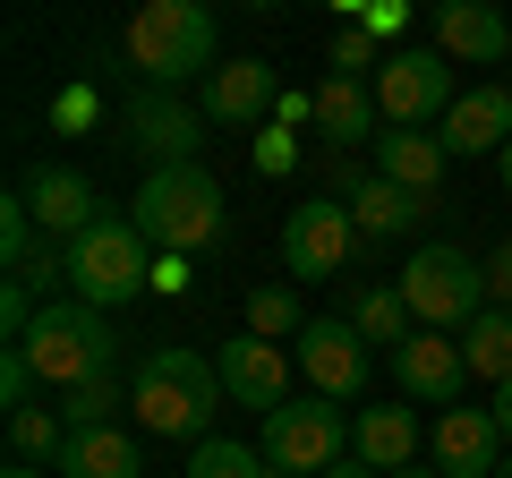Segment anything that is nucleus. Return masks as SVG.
<instances>
[{
  "label": "nucleus",
  "mask_w": 512,
  "mask_h": 478,
  "mask_svg": "<svg viewBox=\"0 0 512 478\" xmlns=\"http://www.w3.org/2000/svg\"><path fill=\"white\" fill-rule=\"evenodd\" d=\"M188 282V257H154V291H180Z\"/></svg>",
  "instance_id": "obj_36"
},
{
  "label": "nucleus",
  "mask_w": 512,
  "mask_h": 478,
  "mask_svg": "<svg viewBox=\"0 0 512 478\" xmlns=\"http://www.w3.org/2000/svg\"><path fill=\"white\" fill-rule=\"evenodd\" d=\"M402 299L419 316V333H470L487 316V265L444 248V239H427L419 257L402 265Z\"/></svg>",
  "instance_id": "obj_6"
},
{
  "label": "nucleus",
  "mask_w": 512,
  "mask_h": 478,
  "mask_svg": "<svg viewBox=\"0 0 512 478\" xmlns=\"http://www.w3.org/2000/svg\"><path fill=\"white\" fill-rule=\"evenodd\" d=\"M128 222L146 231L154 257H197V248H214V239H222L231 205H222V180L205 163H171V171H146Z\"/></svg>",
  "instance_id": "obj_2"
},
{
  "label": "nucleus",
  "mask_w": 512,
  "mask_h": 478,
  "mask_svg": "<svg viewBox=\"0 0 512 478\" xmlns=\"http://www.w3.org/2000/svg\"><path fill=\"white\" fill-rule=\"evenodd\" d=\"M495 171H504V197H512V146H504V154H495Z\"/></svg>",
  "instance_id": "obj_40"
},
{
  "label": "nucleus",
  "mask_w": 512,
  "mask_h": 478,
  "mask_svg": "<svg viewBox=\"0 0 512 478\" xmlns=\"http://www.w3.org/2000/svg\"><path fill=\"white\" fill-rule=\"evenodd\" d=\"M256 453L274 461V478H325V470L350 461V419L325 393H291L274 419L256 427Z\"/></svg>",
  "instance_id": "obj_7"
},
{
  "label": "nucleus",
  "mask_w": 512,
  "mask_h": 478,
  "mask_svg": "<svg viewBox=\"0 0 512 478\" xmlns=\"http://www.w3.org/2000/svg\"><path fill=\"white\" fill-rule=\"evenodd\" d=\"M359 26H367V35H402V0H384V9H367Z\"/></svg>",
  "instance_id": "obj_35"
},
{
  "label": "nucleus",
  "mask_w": 512,
  "mask_h": 478,
  "mask_svg": "<svg viewBox=\"0 0 512 478\" xmlns=\"http://www.w3.org/2000/svg\"><path fill=\"white\" fill-rule=\"evenodd\" d=\"M376 111H384V129H436L444 111H453L444 52H393L376 69Z\"/></svg>",
  "instance_id": "obj_9"
},
{
  "label": "nucleus",
  "mask_w": 512,
  "mask_h": 478,
  "mask_svg": "<svg viewBox=\"0 0 512 478\" xmlns=\"http://www.w3.org/2000/svg\"><path fill=\"white\" fill-rule=\"evenodd\" d=\"M291 368L308 376V393H325V402H359L367 376H376V350L359 342L350 316H316V325L291 342Z\"/></svg>",
  "instance_id": "obj_8"
},
{
  "label": "nucleus",
  "mask_w": 512,
  "mask_h": 478,
  "mask_svg": "<svg viewBox=\"0 0 512 478\" xmlns=\"http://www.w3.org/2000/svg\"><path fill=\"white\" fill-rule=\"evenodd\" d=\"M26 393H35V368H26V350L9 342V350H0V402H9V410H26Z\"/></svg>",
  "instance_id": "obj_32"
},
{
  "label": "nucleus",
  "mask_w": 512,
  "mask_h": 478,
  "mask_svg": "<svg viewBox=\"0 0 512 478\" xmlns=\"http://www.w3.org/2000/svg\"><path fill=\"white\" fill-rule=\"evenodd\" d=\"M111 402H120V385L94 376V385H77L69 402H60V419H69V427H111Z\"/></svg>",
  "instance_id": "obj_30"
},
{
  "label": "nucleus",
  "mask_w": 512,
  "mask_h": 478,
  "mask_svg": "<svg viewBox=\"0 0 512 478\" xmlns=\"http://www.w3.org/2000/svg\"><path fill=\"white\" fill-rule=\"evenodd\" d=\"M316 316L299 308V291L291 282H265V291H248V333L256 342H282V333H308Z\"/></svg>",
  "instance_id": "obj_26"
},
{
  "label": "nucleus",
  "mask_w": 512,
  "mask_h": 478,
  "mask_svg": "<svg viewBox=\"0 0 512 478\" xmlns=\"http://www.w3.org/2000/svg\"><path fill=\"white\" fill-rule=\"evenodd\" d=\"M504 427H495V410H444L436 436H427V470L436 478H495V461H504Z\"/></svg>",
  "instance_id": "obj_14"
},
{
  "label": "nucleus",
  "mask_w": 512,
  "mask_h": 478,
  "mask_svg": "<svg viewBox=\"0 0 512 478\" xmlns=\"http://www.w3.org/2000/svg\"><path fill=\"white\" fill-rule=\"evenodd\" d=\"M18 197L35 205V222L60 239V248H69V239H86L94 222H103V214H94V188H86V171H35V180H26Z\"/></svg>",
  "instance_id": "obj_21"
},
{
  "label": "nucleus",
  "mask_w": 512,
  "mask_h": 478,
  "mask_svg": "<svg viewBox=\"0 0 512 478\" xmlns=\"http://www.w3.org/2000/svg\"><path fill=\"white\" fill-rule=\"evenodd\" d=\"M461 385H470V359H461V333H410L393 350V393L427 410H461Z\"/></svg>",
  "instance_id": "obj_11"
},
{
  "label": "nucleus",
  "mask_w": 512,
  "mask_h": 478,
  "mask_svg": "<svg viewBox=\"0 0 512 478\" xmlns=\"http://www.w3.org/2000/svg\"><path fill=\"white\" fill-rule=\"evenodd\" d=\"M188 478H274V461L256 453V444H231V436H205L188 453Z\"/></svg>",
  "instance_id": "obj_28"
},
{
  "label": "nucleus",
  "mask_w": 512,
  "mask_h": 478,
  "mask_svg": "<svg viewBox=\"0 0 512 478\" xmlns=\"http://www.w3.org/2000/svg\"><path fill=\"white\" fill-rule=\"evenodd\" d=\"M495 427H504V444H512V385L495 393Z\"/></svg>",
  "instance_id": "obj_37"
},
{
  "label": "nucleus",
  "mask_w": 512,
  "mask_h": 478,
  "mask_svg": "<svg viewBox=\"0 0 512 478\" xmlns=\"http://www.w3.org/2000/svg\"><path fill=\"white\" fill-rule=\"evenodd\" d=\"M325 478H384V470H367V461H359V453H350V461H342V470H325Z\"/></svg>",
  "instance_id": "obj_38"
},
{
  "label": "nucleus",
  "mask_w": 512,
  "mask_h": 478,
  "mask_svg": "<svg viewBox=\"0 0 512 478\" xmlns=\"http://www.w3.org/2000/svg\"><path fill=\"white\" fill-rule=\"evenodd\" d=\"M393 478H436V470H393Z\"/></svg>",
  "instance_id": "obj_42"
},
{
  "label": "nucleus",
  "mask_w": 512,
  "mask_h": 478,
  "mask_svg": "<svg viewBox=\"0 0 512 478\" xmlns=\"http://www.w3.org/2000/svg\"><path fill=\"white\" fill-rule=\"evenodd\" d=\"M384 60H376V35H367V26H342V35H333V77H376Z\"/></svg>",
  "instance_id": "obj_31"
},
{
  "label": "nucleus",
  "mask_w": 512,
  "mask_h": 478,
  "mask_svg": "<svg viewBox=\"0 0 512 478\" xmlns=\"http://www.w3.org/2000/svg\"><path fill=\"white\" fill-rule=\"evenodd\" d=\"M444 154H504L512 146V86L504 77H487V86H461L453 111L436 120Z\"/></svg>",
  "instance_id": "obj_15"
},
{
  "label": "nucleus",
  "mask_w": 512,
  "mask_h": 478,
  "mask_svg": "<svg viewBox=\"0 0 512 478\" xmlns=\"http://www.w3.org/2000/svg\"><path fill=\"white\" fill-rule=\"evenodd\" d=\"M350 325H359V342H367V350H402L410 333H419V316H410L402 282H376V291L350 299Z\"/></svg>",
  "instance_id": "obj_23"
},
{
  "label": "nucleus",
  "mask_w": 512,
  "mask_h": 478,
  "mask_svg": "<svg viewBox=\"0 0 512 478\" xmlns=\"http://www.w3.org/2000/svg\"><path fill=\"white\" fill-rule=\"evenodd\" d=\"M461 359H470L478 385L504 393V385H512V308H487V316H478V325L461 333Z\"/></svg>",
  "instance_id": "obj_25"
},
{
  "label": "nucleus",
  "mask_w": 512,
  "mask_h": 478,
  "mask_svg": "<svg viewBox=\"0 0 512 478\" xmlns=\"http://www.w3.org/2000/svg\"><path fill=\"white\" fill-rule=\"evenodd\" d=\"M60 257H69V299H86V308H103V316L154 291V248H146V231L128 214H103L86 239H69Z\"/></svg>",
  "instance_id": "obj_5"
},
{
  "label": "nucleus",
  "mask_w": 512,
  "mask_h": 478,
  "mask_svg": "<svg viewBox=\"0 0 512 478\" xmlns=\"http://www.w3.org/2000/svg\"><path fill=\"white\" fill-rule=\"evenodd\" d=\"M495 478H512V453H504V461H495Z\"/></svg>",
  "instance_id": "obj_41"
},
{
  "label": "nucleus",
  "mask_w": 512,
  "mask_h": 478,
  "mask_svg": "<svg viewBox=\"0 0 512 478\" xmlns=\"http://www.w3.org/2000/svg\"><path fill=\"white\" fill-rule=\"evenodd\" d=\"M35 231H43V222H35V205H26V197L0 205V257H9V274H26V265H35Z\"/></svg>",
  "instance_id": "obj_29"
},
{
  "label": "nucleus",
  "mask_w": 512,
  "mask_h": 478,
  "mask_svg": "<svg viewBox=\"0 0 512 478\" xmlns=\"http://www.w3.org/2000/svg\"><path fill=\"white\" fill-rule=\"evenodd\" d=\"M26 368H35V385H52L60 402H69L77 385H94V376H111V350H120V333H111L103 308H86V299H43L35 333H26Z\"/></svg>",
  "instance_id": "obj_4"
},
{
  "label": "nucleus",
  "mask_w": 512,
  "mask_h": 478,
  "mask_svg": "<svg viewBox=\"0 0 512 478\" xmlns=\"http://www.w3.org/2000/svg\"><path fill=\"white\" fill-rule=\"evenodd\" d=\"M60 444H69V419L60 410H9V453L18 461H60Z\"/></svg>",
  "instance_id": "obj_27"
},
{
  "label": "nucleus",
  "mask_w": 512,
  "mask_h": 478,
  "mask_svg": "<svg viewBox=\"0 0 512 478\" xmlns=\"http://www.w3.org/2000/svg\"><path fill=\"white\" fill-rule=\"evenodd\" d=\"M487 308H512V239L487 257Z\"/></svg>",
  "instance_id": "obj_33"
},
{
  "label": "nucleus",
  "mask_w": 512,
  "mask_h": 478,
  "mask_svg": "<svg viewBox=\"0 0 512 478\" xmlns=\"http://www.w3.org/2000/svg\"><path fill=\"white\" fill-rule=\"evenodd\" d=\"M0 478H43V470H35V461H9V470H0Z\"/></svg>",
  "instance_id": "obj_39"
},
{
  "label": "nucleus",
  "mask_w": 512,
  "mask_h": 478,
  "mask_svg": "<svg viewBox=\"0 0 512 478\" xmlns=\"http://www.w3.org/2000/svg\"><path fill=\"white\" fill-rule=\"evenodd\" d=\"M316 129H325V146H367L376 154L384 137V111H376V77H333L316 86Z\"/></svg>",
  "instance_id": "obj_17"
},
{
  "label": "nucleus",
  "mask_w": 512,
  "mask_h": 478,
  "mask_svg": "<svg viewBox=\"0 0 512 478\" xmlns=\"http://www.w3.org/2000/svg\"><path fill=\"white\" fill-rule=\"evenodd\" d=\"M52 470L60 478H146V453H137V436H128L120 419H111V427H69V444H60Z\"/></svg>",
  "instance_id": "obj_20"
},
{
  "label": "nucleus",
  "mask_w": 512,
  "mask_h": 478,
  "mask_svg": "<svg viewBox=\"0 0 512 478\" xmlns=\"http://www.w3.org/2000/svg\"><path fill=\"white\" fill-rule=\"evenodd\" d=\"M282 111V86L265 60H222L214 77H205V120H222V129H256V120H274Z\"/></svg>",
  "instance_id": "obj_16"
},
{
  "label": "nucleus",
  "mask_w": 512,
  "mask_h": 478,
  "mask_svg": "<svg viewBox=\"0 0 512 478\" xmlns=\"http://www.w3.org/2000/svg\"><path fill=\"white\" fill-rule=\"evenodd\" d=\"M444 163H453V154H444L436 129H384L376 154H367V171L393 180V188H410V197H436V188H444Z\"/></svg>",
  "instance_id": "obj_18"
},
{
  "label": "nucleus",
  "mask_w": 512,
  "mask_h": 478,
  "mask_svg": "<svg viewBox=\"0 0 512 478\" xmlns=\"http://www.w3.org/2000/svg\"><path fill=\"white\" fill-rule=\"evenodd\" d=\"M214 376H222V402L265 410V419L291 402V350H282V342H256V333H239V342L214 350Z\"/></svg>",
  "instance_id": "obj_12"
},
{
  "label": "nucleus",
  "mask_w": 512,
  "mask_h": 478,
  "mask_svg": "<svg viewBox=\"0 0 512 478\" xmlns=\"http://www.w3.org/2000/svg\"><path fill=\"white\" fill-rule=\"evenodd\" d=\"M128 410H137V427H146V436H171V444L197 436V444H205V427H214V410H222L214 359H197L188 342L146 350V359H137V376H128Z\"/></svg>",
  "instance_id": "obj_1"
},
{
  "label": "nucleus",
  "mask_w": 512,
  "mask_h": 478,
  "mask_svg": "<svg viewBox=\"0 0 512 478\" xmlns=\"http://www.w3.org/2000/svg\"><path fill=\"white\" fill-rule=\"evenodd\" d=\"M128 146H146V154H154V171L197 163V146H205V103H180V94L146 86L137 103H128Z\"/></svg>",
  "instance_id": "obj_13"
},
{
  "label": "nucleus",
  "mask_w": 512,
  "mask_h": 478,
  "mask_svg": "<svg viewBox=\"0 0 512 478\" xmlns=\"http://www.w3.org/2000/svg\"><path fill=\"white\" fill-rule=\"evenodd\" d=\"M419 419H410V410H393V402H376V410H359V419H350V453L367 461V470H419Z\"/></svg>",
  "instance_id": "obj_22"
},
{
  "label": "nucleus",
  "mask_w": 512,
  "mask_h": 478,
  "mask_svg": "<svg viewBox=\"0 0 512 478\" xmlns=\"http://www.w3.org/2000/svg\"><path fill=\"white\" fill-rule=\"evenodd\" d=\"M436 43L453 60H470V69H495V60H512V18L487 9V0H444L436 9Z\"/></svg>",
  "instance_id": "obj_19"
},
{
  "label": "nucleus",
  "mask_w": 512,
  "mask_h": 478,
  "mask_svg": "<svg viewBox=\"0 0 512 478\" xmlns=\"http://www.w3.org/2000/svg\"><path fill=\"white\" fill-rule=\"evenodd\" d=\"M350 248H359L350 205H333V197L291 205V222H282V265H291V282H333L350 265Z\"/></svg>",
  "instance_id": "obj_10"
},
{
  "label": "nucleus",
  "mask_w": 512,
  "mask_h": 478,
  "mask_svg": "<svg viewBox=\"0 0 512 478\" xmlns=\"http://www.w3.org/2000/svg\"><path fill=\"white\" fill-rule=\"evenodd\" d=\"M436 197H410V188H393V180H367L359 197H350V222H359V239H393V231H419V214Z\"/></svg>",
  "instance_id": "obj_24"
},
{
  "label": "nucleus",
  "mask_w": 512,
  "mask_h": 478,
  "mask_svg": "<svg viewBox=\"0 0 512 478\" xmlns=\"http://www.w3.org/2000/svg\"><path fill=\"white\" fill-rule=\"evenodd\" d=\"M256 163H265V171H291V137H282V129H265V146H256Z\"/></svg>",
  "instance_id": "obj_34"
},
{
  "label": "nucleus",
  "mask_w": 512,
  "mask_h": 478,
  "mask_svg": "<svg viewBox=\"0 0 512 478\" xmlns=\"http://www.w3.org/2000/svg\"><path fill=\"white\" fill-rule=\"evenodd\" d=\"M120 52L128 69L146 77V86H188V77H214V9L205 0H146L137 18L120 26Z\"/></svg>",
  "instance_id": "obj_3"
}]
</instances>
